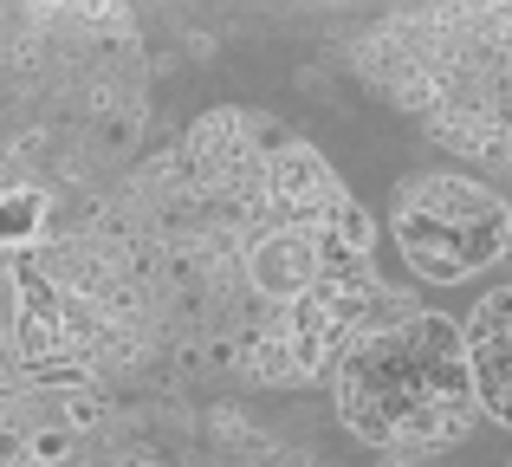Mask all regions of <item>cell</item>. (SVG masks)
Here are the masks:
<instances>
[{
    "label": "cell",
    "instance_id": "6da1fadb",
    "mask_svg": "<svg viewBox=\"0 0 512 467\" xmlns=\"http://www.w3.org/2000/svg\"><path fill=\"white\" fill-rule=\"evenodd\" d=\"M474 357L467 325L402 318L383 325L344 357L338 409L376 448H441L474 422Z\"/></svg>",
    "mask_w": 512,
    "mask_h": 467
},
{
    "label": "cell",
    "instance_id": "7a4b0ae2",
    "mask_svg": "<svg viewBox=\"0 0 512 467\" xmlns=\"http://www.w3.org/2000/svg\"><path fill=\"white\" fill-rule=\"evenodd\" d=\"M396 247L409 273L461 286L512 253V215L500 195L467 176H415L396 195Z\"/></svg>",
    "mask_w": 512,
    "mask_h": 467
},
{
    "label": "cell",
    "instance_id": "3957f363",
    "mask_svg": "<svg viewBox=\"0 0 512 467\" xmlns=\"http://www.w3.org/2000/svg\"><path fill=\"white\" fill-rule=\"evenodd\" d=\"M467 357H474L480 409L512 429V286L487 292L467 318Z\"/></svg>",
    "mask_w": 512,
    "mask_h": 467
}]
</instances>
